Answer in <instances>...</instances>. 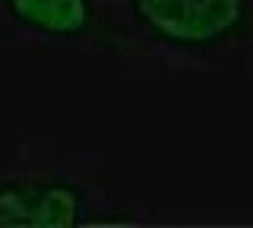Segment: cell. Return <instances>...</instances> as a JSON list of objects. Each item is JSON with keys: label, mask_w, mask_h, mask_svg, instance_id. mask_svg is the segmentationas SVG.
Masks as SVG:
<instances>
[{"label": "cell", "mask_w": 253, "mask_h": 228, "mask_svg": "<svg viewBox=\"0 0 253 228\" xmlns=\"http://www.w3.org/2000/svg\"><path fill=\"white\" fill-rule=\"evenodd\" d=\"M108 0H0V32L22 48L105 51Z\"/></svg>", "instance_id": "3957f363"}, {"label": "cell", "mask_w": 253, "mask_h": 228, "mask_svg": "<svg viewBox=\"0 0 253 228\" xmlns=\"http://www.w3.org/2000/svg\"><path fill=\"white\" fill-rule=\"evenodd\" d=\"M105 13L114 57L253 76V0H108Z\"/></svg>", "instance_id": "6da1fadb"}, {"label": "cell", "mask_w": 253, "mask_h": 228, "mask_svg": "<svg viewBox=\"0 0 253 228\" xmlns=\"http://www.w3.org/2000/svg\"><path fill=\"white\" fill-rule=\"evenodd\" d=\"M142 222L108 193L105 155L35 143L0 149V228H76Z\"/></svg>", "instance_id": "7a4b0ae2"}]
</instances>
